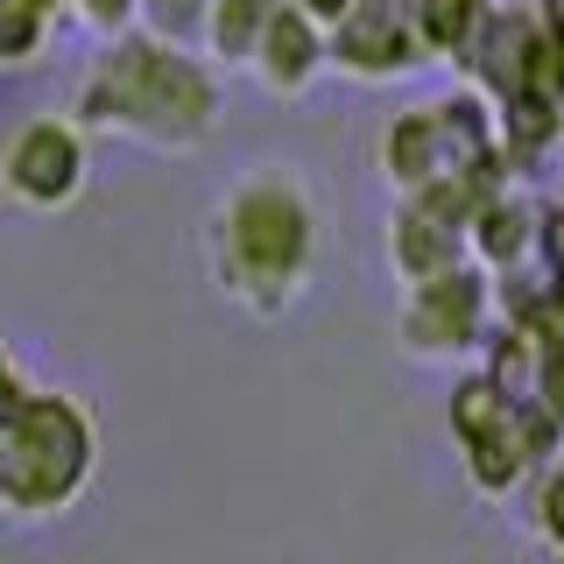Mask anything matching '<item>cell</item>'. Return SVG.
<instances>
[{
    "mask_svg": "<svg viewBox=\"0 0 564 564\" xmlns=\"http://www.w3.org/2000/svg\"><path fill=\"white\" fill-rule=\"evenodd\" d=\"M317 191L290 163H254L205 212V275L234 311L290 317L317 282Z\"/></svg>",
    "mask_w": 564,
    "mask_h": 564,
    "instance_id": "1",
    "label": "cell"
},
{
    "mask_svg": "<svg viewBox=\"0 0 564 564\" xmlns=\"http://www.w3.org/2000/svg\"><path fill=\"white\" fill-rule=\"evenodd\" d=\"M78 113L93 128H113V134L149 141V149L191 155L219 128V78L191 50L163 43V35H128V43H113L93 64Z\"/></svg>",
    "mask_w": 564,
    "mask_h": 564,
    "instance_id": "2",
    "label": "cell"
},
{
    "mask_svg": "<svg viewBox=\"0 0 564 564\" xmlns=\"http://www.w3.org/2000/svg\"><path fill=\"white\" fill-rule=\"evenodd\" d=\"M93 416L70 395H14L0 410V508L8 516H64L93 480Z\"/></svg>",
    "mask_w": 564,
    "mask_h": 564,
    "instance_id": "3",
    "label": "cell"
},
{
    "mask_svg": "<svg viewBox=\"0 0 564 564\" xmlns=\"http://www.w3.org/2000/svg\"><path fill=\"white\" fill-rule=\"evenodd\" d=\"M529 423H536V410H522L516 388L494 375H466L452 388V445L480 501H508L522 487L529 458L543 452V431H529Z\"/></svg>",
    "mask_w": 564,
    "mask_h": 564,
    "instance_id": "4",
    "label": "cell"
},
{
    "mask_svg": "<svg viewBox=\"0 0 564 564\" xmlns=\"http://www.w3.org/2000/svg\"><path fill=\"white\" fill-rule=\"evenodd\" d=\"M480 332H487V269L480 261H458L445 275L410 282V296L395 311V346L410 360H458V352L480 346Z\"/></svg>",
    "mask_w": 564,
    "mask_h": 564,
    "instance_id": "5",
    "label": "cell"
},
{
    "mask_svg": "<svg viewBox=\"0 0 564 564\" xmlns=\"http://www.w3.org/2000/svg\"><path fill=\"white\" fill-rule=\"evenodd\" d=\"M325 64H339L346 78H367V85L410 78L423 64L410 8H402V0H352L339 22L325 29Z\"/></svg>",
    "mask_w": 564,
    "mask_h": 564,
    "instance_id": "6",
    "label": "cell"
},
{
    "mask_svg": "<svg viewBox=\"0 0 564 564\" xmlns=\"http://www.w3.org/2000/svg\"><path fill=\"white\" fill-rule=\"evenodd\" d=\"M85 184V149L64 120H35V128L14 134L8 149V191L35 212H64Z\"/></svg>",
    "mask_w": 564,
    "mask_h": 564,
    "instance_id": "7",
    "label": "cell"
},
{
    "mask_svg": "<svg viewBox=\"0 0 564 564\" xmlns=\"http://www.w3.org/2000/svg\"><path fill=\"white\" fill-rule=\"evenodd\" d=\"M247 70H254L275 99H304L317 85V70H325V29H317L304 8L282 0L269 14V29L254 35V50H247Z\"/></svg>",
    "mask_w": 564,
    "mask_h": 564,
    "instance_id": "8",
    "label": "cell"
},
{
    "mask_svg": "<svg viewBox=\"0 0 564 564\" xmlns=\"http://www.w3.org/2000/svg\"><path fill=\"white\" fill-rule=\"evenodd\" d=\"M466 254V226L445 219V212L416 205V198H395V212H388V269H395L402 282H423V275H445L458 269Z\"/></svg>",
    "mask_w": 564,
    "mask_h": 564,
    "instance_id": "9",
    "label": "cell"
},
{
    "mask_svg": "<svg viewBox=\"0 0 564 564\" xmlns=\"http://www.w3.org/2000/svg\"><path fill=\"white\" fill-rule=\"evenodd\" d=\"M529 247H536V205L516 198V191H487L466 219V254L516 269V261H529Z\"/></svg>",
    "mask_w": 564,
    "mask_h": 564,
    "instance_id": "10",
    "label": "cell"
},
{
    "mask_svg": "<svg viewBox=\"0 0 564 564\" xmlns=\"http://www.w3.org/2000/svg\"><path fill=\"white\" fill-rule=\"evenodd\" d=\"M402 8H410V29L423 43V64H458L494 0H402Z\"/></svg>",
    "mask_w": 564,
    "mask_h": 564,
    "instance_id": "11",
    "label": "cell"
},
{
    "mask_svg": "<svg viewBox=\"0 0 564 564\" xmlns=\"http://www.w3.org/2000/svg\"><path fill=\"white\" fill-rule=\"evenodd\" d=\"M282 0H212L205 8V43L219 64H247V50H254V35L269 29V14Z\"/></svg>",
    "mask_w": 564,
    "mask_h": 564,
    "instance_id": "12",
    "label": "cell"
},
{
    "mask_svg": "<svg viewBox=\"0 0 564 564\" xmlns=\"http://www.w3.org/2000/svg\"><path fill=\"white\" fill-rule=\"evenodd\" d=\"M522 352H529V381H536V402H529V410L564 423V332L522 325Z\"/></svg>",
    "mask_w": 564,
    "mask_h": 564,
    "instance_id": "13",
    "label": "cell"
},
{
    "mask_svg": "<svg viewBox=\"0 0 564 564\" xmlns=\"http://www.w3.org/2000/svg\"><path fill=\"white\" fill-rule=\"evenodd\" d=\"M529 522H536L543 557H557V564H564V458H551V466H543L536 501H529Z\"/></svg>",
    "mask_w": 564,
    "mask_h": 564,
    "instance_id": "14",
    "label": "cell"
},
{
    "mask_svg": "<svg viewBox=\"0 0 564 564\" xmlns=\"http://www.w3.org/2000/svg\"><path fill=\"white\" fill-rule=\"evenodd\" d=\"M205 8L212 0H149V22H155L163 43H184L191 29H205Z\"/></svg>",
    "mask_w": 564,
    "mask_h": 564,
    "instance_id": "15",
    "label": "cell"
},
{
    "mask_svg": "<svg viewBox=\"0 0 564 564\" xmlns=\"http://www.w3.org/2000/svg\"><path fill=\"white\" fill-rule=\"evenodd\" d=\"M529 14H536L543 43H551V50H564V0H529Z\"/></svg>",
    "mask_w": 564,
    "mask_h": 564,
    "instance_id": "16",
    "label": "cell"
},
{
    "mask_svg": "<svg viewBox=\"0 0 564 564\" xmlns=\"http://www.w3.org/2000/svg\"><path fill=\"white\" fill-rule=\"evenodd\" d=\"M85 14H93L99 29H120V22L134 14V0H85Z\"/></svg>",
    "mask_w": 564,
    "mask_h": 564,
    "instance_id": "17",
    "label": "cell"
},
{
    "mask_svg": "<svg viewBox=\"0 0 564 564\" xmlns=\"http://www.w3.org/2000/svg\"><path fill=\"white\" fill-rule=\"evenodd\" d=\"M290 8H304L311 22H317V29H332V22H339V14L352 8V0H290Z\"/></svg>",
    "mask_w": 564,
    "mask_h": 564,
    "instance_id": "18",
    "label": "cell"
},
{
    "mask_svg": "<svg viewBox=\"0 0 564 564\" xmlns=\"http://www.w3.org/2000/svg\"><path fill=\"white\" fill-rule=\"evenodd\" d=\"M543 317H551V332H564V261H557V275H551V304H543Z\"/></svg>",
    "mask_w": 564,
    "mask_h": 564,
    "instance_id": "19",
    "label": "cell"
},
{
    "mask_svg": "<svg viewBox=\"0 0 564 564\" xmlns=\"http://www.w3.org/2000/svg\"><path fill=\"white\" fill-rule=\"evenodd\" d=\"M14 395H22V388H14V367H8V352H0V410H8Z\"/></svg>",
    "mask_w": 564,
    "mask_h": 564,
    "instance_id": "20",
    "label": "cell"
},
{
    "mask_svg": "<svg viewBox=\"0 0 564 564\" xmlns=\"http://www.w3.org/2000/svg\"><path fill=\"white\" fill-rule=\"evenodd\" d=\"M494 8H529V0H494Z\"/></svg>",
    "mask_w": 564,
    "mask_h": 564,
    "instance_id": "21",
    "label": "cell"
}]
</instances>
